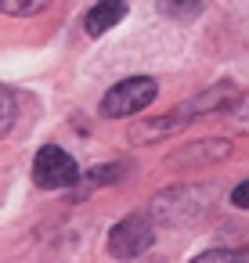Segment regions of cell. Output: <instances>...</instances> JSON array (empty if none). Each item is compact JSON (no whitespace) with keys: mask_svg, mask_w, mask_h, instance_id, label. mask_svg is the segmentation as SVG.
<instances>
[{"mask_svg":"<svg viewBox=\"0 0 249 263\" xmlns=\"http://www.w3.org/2000/svg\"><path fill=\"white\" fill-rule=\"evenodd\" d=\"M163 11H166V15H199V4H191V8H173V4H163Z\"/></svg>","mask_w":249,"mask_h":263,"instance_id":"30bf717a","label":"cell"},{"mask_svg":"<svg viewBox=\"0 0 249 263\" xmlns=\"http://www.w3.org/2000/svg\"><path fill=\"white\" fill-rule=\"evenodd\" d=\"M152 241H155L152 223H148L145 216H127V220H119V223L112 227V234H109V252H112L116 259H134V256H141L145 249H152Z\"/></svg>","mask_w":249,"mask_h":263,"instance_id":"3957f363","label":"cell"},{"mask_svg":"<svg viewBox=\"0 0 249 263\" xmlns=\"http://www.w3.org/2000/svg\"><path fill=\"white\" fill-rule=\"evenodd\" d=\"M220 116L231 123V130H238V134H249V94H242L238 101H231V105H227Z\"/></svg>","mask_w":249,"mask_h":263,"instance_id":"8992f818","label":"cell"},{"mask_svg":"<svg viewBox=\"0 0 249 263\" xmlns=\"http://www.w3.org/2000/svg\"><path fill=\"white\" fill-rule=\"evenodd\" d=\"M191 263H249V245H242V249H209V252L195 256Z\"/></svg>","mask_w":249,"mask_h":263,"instance_id":"5b68a950","label":"cell"},{"mask_svg":"<svg viewBox=\"0 0 249 263\" xmlns=\"http://www.w3.org/2000/svg\"><path fill=\"white\" fill-rule=\"evenodd\" d=\"M231 205H238V209H249V180H242V184L231 191Z\"/></svg>","mask_w":249,"mask_h":263,"instance_id":"9c48e42d","label":"cell"},{"mask_svg":"<svg viewBox=\"0 0 249 263\" xmlns=\"http://www.w3.org/2000/svg\"><path fill=\"white\" fill-rule=\"evenodd\" d=\"M33 180H37V187H44V191L73 187V184L80 180V166H76V159H73L65 148L44 144V148L37 152V159H33Z\"/></svg>","mask_w":249,"mask_h":263,"instance_id":"6da1fadb","label":"cell"},{"mask_svg":"<svg viewBox=\"0 0 249 263\" xmlns=\"http://www.w3.org/2000/svg\"><path fill=\"white\" fill-rule=\"evenodd\" d=\"M11 126H15V98H11V90L0 87V137H4Z\"/></svg>","mask_w":249,"mask_h":263,"instance_id":"ba28073f","label":"cell"},{"mask_svg":"<svg viewBox=\"0 0 249 263\" xmlns=\"http://www.w3.org/2000/svg\"><path fill=\"white\" fill-rule=\"evenodd\" d=\"M123 15H127V4H119V0H105V4H94V8L83 15V29H87L91 36H101V33L112 29Z\"/></svg>","mask_w":249,"mask_h":263,"instance_id":"277c9868","label":"cell"},{"mask_svg":"<svg viewBox=\"0 0 249 263\" xmlns=\"http://www.w3.org/2000/svg\"><path fill=\"white\" fill-rule=\"evenodd\" d=\"M155 94H159V87H155V80H148V76L123 80V83H116V87L101 98V116H109V119H116V116H134V112L148 108V105L155 101Z\"/></svg>","mask_w":249,"mask_h":263,"instance_id":"7a4b0ae2","label":"cell"},{"mask_svg":"<svg viewBox=\"0 0 249 263\" xmlns=\"http://www.w3.org/2000/svg\"><path fill=\"white\" fill-rule=\"evenodd\" d=\"M40 11H47V0H0V15H40Z\"/></svg>","mask_w":249,"mask_h":263,"instance_id":"52a82bcc","label":"cell"}]
</instances>
